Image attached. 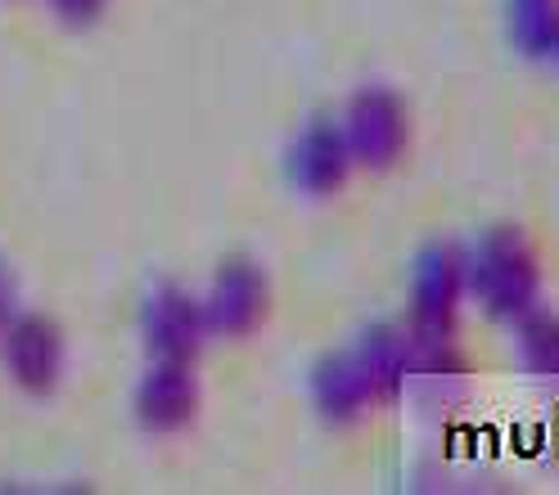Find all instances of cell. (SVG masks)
<instances>
[{
	"label": "cell",
	"instance_id": "6da1fadb",
	"mask_svg": "<svg viewBox=\"0 0 559 495\" xmlns=\"http://www.w3.org/2000/svg\"><path fill=\"white\" fill-rule=\"evenodd\" d=\"M542 253L519 226H492L469 247V298L487 321L514 325L542 306Z\"/></svg>",
	"mask_w": 559,
	"mask_h": 495
},
{
	"label": "cell",
	"instance_id": "7a4b0ae2",
	"mask_svg": "<svg viewBox=\"0 0 559 495\" xmlns=\"http://www.w3.org/2000/svg\"><path fill=\"white\" fill-rule=\"evenodd\" d=\"M469 302V243L433 239L419 247L406 285V325L415 334H456Z\"/></svg>",
	"mask_w": 559,
	"mask_h": 495
},
{
	"label": "cell",
	"instance_id": "3957f363",
	"mask_svg": "<svg viewBox=\"0 0 559 495\" xmlns=\"http://www.w3.org/2000/svg\"><path fill=\"white\" fill-rule=\"evenodd\" d=\"M353 162L366 171H389L411 149V109L393 86H361L338 118Z\"/></svg>",
	"mask_w": 559,
	"mask_h": 495
},
{
	"label": "cell",
	"instance_id": "277c9868",
	"mask_svg": "<svg viewBox=\"0 0 559 495\" xmlns=\"http://www.w3.org/2000/svg\"><path fill=\"white\" fill-rule=\"evenodd\" d=\"M271 315V285H266V270L249 257H230L213 289L203 298V321L207 334H222V338H249L262 329V321Z\"/></svg>",
	"mask_w": 559,
	"mask_h": 495
},
{
	"label": "cell",
	"instance_id": "5b68a950",
	"mask_svg": "<svg viewBox=\"0 0 559 495\" xmlns=\"http://www.w3.org/2000/svg\"><path fill=\"white\" fill-rule=\"evenodd\" d=\"M357 171L353 149L343 140L338 118H311L289 145V181L311 194V198H330L347 185V176Z\"/></svg>",
	"mask_w": 559,
	"mask_h": 495
},
{
	"label": "cell",
	"instance_id": "8992f818",
	"mask_svg": "<svg viewBox=\"0 0 559 495\" xmlns=\"http://www.w3.org/2000/svg\"><path fill=\"white\" fill-rule=\"evenodd\" d=\"M207 338L203 302L186 289L167 285L145 302V342L154 361H194Z\"/></svg>",
	"mask_w": 559,
	"mask_h": 495
},
{
	"label": "cell",
	"instance_id": "52a82bcc",
	"mask_svg": "<svg viewBox=\"0 0 559 495\" xmlns=\"http://www.w3.org/2000/svg\"><path fill=\"white\" fill-rule=\"evenodd\" d=\"M199 410V383L190 374V361H154L135 393V414L154 433H177Z\"/></svg>",
	"mask_w": 559,
	"mask_h": 495
},
{
	"label": "cell",
	"instance_id": "ba28073f",
	"mask_svg": "<svg viewBox=\"0 0 559 495\" xmlns=\"http://www.w3.org/2000/svg\"><path fill=\"white\" fill-rule=\"evenodd\" d=\"M311 401H317L321 419H330V423H357L366 410H374L370 378H366L353 347L330 351V357L311 370Z\"/></svg>",
	"mask_w": 559,
	"mask_h": 495
},
{
	"label": "cell",
	"instance_id": "9c48e42d",
	"mask_svg": "<svg viewBox=\"0 0 559 495\" xmlns=\"http://www.w3.org/2000/svg\"><path fill=\"white\" fill-rule=\"evenodd\" d=\"M411 347H415L411 325H370L361 342L353 347L370 378L374 406H397L402 393L411 387Z\"/></svg>",
	"mask_w": 559,
	"mask_h": 495
},
{
	"label": "cell",
	"instance_id": "30bf717a",
	"mask_svg": "<svg viewBox=\"0 0 559 495\" xmlns=\"http://www.w3.org/2000/svg\"><path fill=\"white\" fill-rule=\"evenodd\" d=\"M5 361L14 365V374L23 378V387H50L55 374H59V361H63V342H59V329L46 325V321H23L10 329V342H5Z\"/></svg>",
	"mask_w": 559,
	"mask_h": 495
},
{
	"label": "cell",
	"instance_id": "8fae6325",
	"mask_svg": "<svg viewBox=\"0 0 559 495\" xmlns=\"http://www.w3.org/2000/svg\"><path fill=\"white\" fill-rule=\"evenodd\" d=\"M506 27L519 55L559 59V0H506Z\"/></svg>",
	"mask_w": 559,
	"mask_h": 495
},
{
	"label": "cell",
	"instance_id": "7c38bea8",
	"mask_svg": "<svg viewBox=\"0 0 559 495\" xmlns=\"http://www.w3.org/2000/svg\"><path fill=\"white\" fill-rule=\"evenodd\" d=\"M514 357L537 378H559V311L533 306L514 321Z\"/></svg>",
	"mask_w": 559,
	"mask_h": 495
},
{
	"label": "cell",
	"instance_id": "4fadbf2b",
	"mask_svg": "<svg viewBox=\"0 0 559 495\" xmlns=\"http://www.w3.org/2000/svg\"><path fill=\"white\" fill-rule=\"evenodd\" d=\"M63 19H95L104 0H55Z\"/></svg>",
	"mask_w": 559,
	"mask_h": 495
},
{
	"label": "cell",
	"instance_id": "5bb4252c",
	"mask_svg": "<svg viewBox=\"0 0 559 495\" xmlns=\"http://www.w3.org/2000/svg\"><path fill=\"white\" fill-rule=\"evenodd\" d=\"M5 302H10V289H5V279H0V321H5Z\"/></svg>",
	"mask_w": 559,
	"mask_h": 495
}]
</instances>
